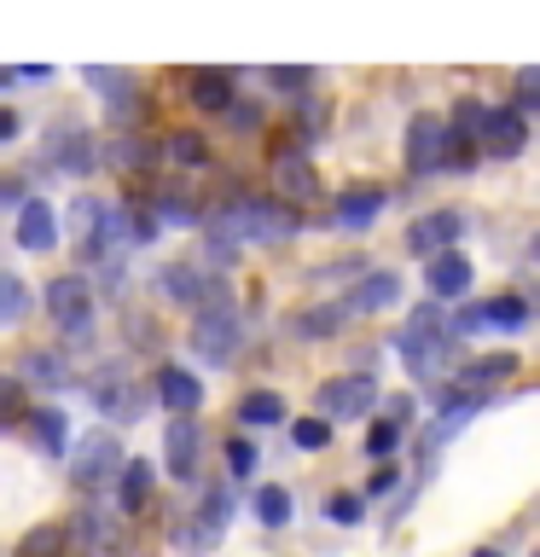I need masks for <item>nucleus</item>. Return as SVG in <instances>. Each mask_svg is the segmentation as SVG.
<instances>
[{"label": "nucleus", "instance_id": "obj_1", "mask_svg": "<svg viewBox=\"0 0 540 557\" xmlns=\"http://www.w3.org/2000/svg\"><path fill=\"white\" fill-rule=\"evenodd\" d=\"M447 348H453V331L442 325V313H435V308H418L413 331L401 337V360H407V372H413V377L442 372V366H447Z\"/></svg>", "mask_w": 540, "mask_h": 557}, {"label": "nucleus", "instance_id": "obj_2", "mask_svg": "<svg viewBox=\"0 0 540 557\" xmlns=\"http://www.w3.org/2000/svg\"><path fill=\"white\" fill-rule=\"evenodd\" d=\"M47 308H52V320H59V331L70 343L94 337V290H87L82 273H59V278H52V285H47Z\"/></svg>", "mask_w": 540, "mask_h": 557}, {"label": "nucleus", "instance_id": "obj_3", "mask_svg": "<svg viewBox=\"0 0 540 557\" xmlns=\"http://www.w3.org/2000/svg\"><path fill=\"white\" fill-rule=\"evenodd\" d=\"M238 337H244V325L233 320V313H226V308H204L198 325H192V355H198L204 366H226L238 355Z\"/></svg>", "mask_w": 540, "mask_h": 557}, {"label": "nucleus", "instance_id": "obj_4", "mask_svg": "<svg viewBox=\"0 0 540 557\" xmlns=\"http://www.w3.org/2000/svg\"><path fill=\"white\" fill-rule=\"evenodd\" d=\"M378 407V383L366 377V372H355V377H331V383H320V418L331 424V418H366Z\"/></svg>", "mask_w": 540, "mask_h": 557}, {"label": "nucleus", "instance_id": "obj_5", "mask_svg": "<svg viewBox=\"0 0 540 557\" xmlns=\"http://www.w3.org/2000/svg\"><path fill=\"white\" fill-rule=\"evenodd\" d=\"M226 226H233L238 238H256V244H279V238H291L296 233V215L291 209H279V203H233V215H226Z\"/></svg>", "mask_w": 540, "mask_h": 557}, {"label": "nucleus", "instance_id": "obj_6", "mask_svg": "<svg viewBox=\"0 0 540 557\" xmlns=\"http://www.w3.org/2000/svg\"><path fill=\"white\" fill-rule=\"evenodd\" d=\"M111 470H122V453H116V442L105 430H94V435H82V447H76V459H70V482L82 487H99Z\"/></svg>", "mask_w": 540, "mask_h": 557}, {"label": "nucleus", "instance_id": "obj_7", "mask_svg": "<svg viewBox=\"0 0 540 557\" xmlns=\"http://www.w3.org/2000/svg\"><path fill=\"white\" fill-rule=\"evenodd\" d=\"M447 163V122L442 116H413L407 122V169L413 174H430V169H442Z\"/></svg>", "mask_w": 540, "mask_h": 557}, {"label": "nucleus", "instance_id": "obj_8", "mask_svg": "<svg viewBox=\"0 0 540 557\" xmlns=\"http://www.w3.org/2000/svg\"><path fill=\"white\" fill-rule=\"evenodd\" d=\"M198 453H204L198 418H169V430H163V465H169V476L192 482V476H198Z\"/></svg>", "mask_w": 540, "mask_h": 557}, {"label": "nucleus", "instance_id": "obj_9", "mask_svg": "<svg viewBox=\"0 0 540 557\" xmlns=\"http://www.w3.org/2000/svg\"><path fill=\"white\" fill-rule=\"evenodd\" d=\"M523 325H529V302L523 296H494V302L465 308L447 331H523Z\"/></svg>", "mask_w": 540, "mask_h": 557}, {"label": "nucleus", "instance_id": "obj_10", "mask_svg": "<svg viewBox=\"0 0 540 557\" xmlns=\"http://www.w3.org/2000/svg\"><path fill=\"white\" fill-rule=\"evenodd\" d=\"M482 139H488V157H523L529 146V122H523L517 104H494V111H482Z\"/></svg>", "mask_w": 540, "mask_h": 557}, {"label": "nucleus", "instance_id": "obj_11", "mask_svg": "<svg viewBox=\"0 0 540 557\" xmlns=\"http://www.w3.org/2000/svg\"><path fill=\"white\" fill-rule=\"evenodd\" d=\"M163 296H174V302H192V308H221V285L198 268H186V261H174V268H163Z\"/></svg>", "mask_w": 540, "mask_h": 557}, {"label": "nucleus", "instance_id": "obj_12", "mask_svg": "<svg viewBox=\"0 0 540 557\" xmlns=\"http://www.w3.org/2000/svg\"><path fill=\"white\" fill-rule=\"evenodd\" d=\"M465 233V215L459 209H435V215H425V221H413V233H407V250L413 256H442L453 238Z\"/></svg>", "mask_w": 540, "mask_h": 557}, {"label": "nucleus", "instance_id": "obj_13", "mask_svg": "<svg viewBox=\"0 0 540 557\" xmlns=\"http://www.w3.org/2000/svg\"><path fill=\"white\" fill-rule=\"evenodd\" d=\"M52 238H59V215H52V203L24 198V209H17V244H24L29 256H41V250H52Z\"/></svg>", "mask_w": 540, "mask_h": 557}, {"label": "nucleus", "instance_id": "obj_14", "mask_svg": "<svg viewBox=\"0 0 540 557\" xmlns=\"http://www.w3.org/2000/svg\"><path fill=\"white\" fill-rule=\"evenodd\" d=\"M82 76H87V87H99V99H105V104H111V116H116V122H134V116H139V99H134V82H128V76H122V70H99V64H87V70H82Z\"/></svg>", "mask_w": 540, "mask_h": 557}, {"label": "nucleus", "instance_id": "obj_15", "mask_svg": "<svg viewBox=\"0 0 540 557\" xmlns=\"http://www.w3.org/2000/svg\"><path fill=\"white\" fill-rule=\"evenodd\" d=\"M430 296L435 302H453V296H465L470 290V261L459 250H442V256H430Z\"/></svg>", "mask_w": 540, "mask_h": 557}, {"label": "nucleus", "instance_id": "obj_16", "mask_svg": "<svg viewBox=\"0 0 540 557\" xmlns=\"http://www.w3.org/2000/svg\"><path fill=\"white\" fill-rule=\"evenodd\" d=\"M157 395H163V407L174 418H192V412H198V400H204L198 377L181 372V366H157Z\"/></svg>", "mask_w": 540, "mask_h": 557}, {"label": "nucleus", "instance_id": "obj_17", "mask_svg": "<svg viewBox=\"0 0 540 557\" xmlns=\"http://www.w3.org/2000/svg\"><path fill=\"white\" fill-rule=\"evenodd\" d=\"M186 99L198 104V111H226V104H233V82H226V70H192Z\"/></svg>", "mask_w": 540, "mask_h": 557}, {"label": "nucleus", "instance_id": "obj_18", "mask_svg": "<svg viewBox=\"0 0 540 557\" xmlns=\"http://www.w3.org/2000/svg\"><path fill=\"white\" fill-rule=\"evenodd\" d=\"M378 215H383V186H360V191H343L338 198V226H348V233L372 226Z\"/></svg>", "mask_w": 540, "mask_h": 557}, {"label": "nucleus", "instance_id": "obj_19", "mask_svg": "<svg viewBox=\"0 0 540 557\" xmlns=\"http://www.w3.org/2000/svg\"><path fill=\"white\" fill-rule=\"evenodd\" d=\"M395 302H401V278L395 273H372L343 308L348 313H383V308H395Z\"/></svg>", "mask_w": 540, "mask_h": 557}, {"label": "nucleus", "instance_id": "obj_20", "mask_svg": "<svg viewBox=\"0 0 540 557\" xmlns=\"http://www.w3.org/2000/svg\"><path fill=\"white\" fill-rule=\"evenodd\" d=\"M29 418V435H35V447L47 453V459H59V453L70 447V418L59 407H41V412H24Z\"/></svg>", "mask_w": 540, "mask_h": 557}, {"label": "nucleus", "instance_id": "obj_21", "mask_svg": "<svg viewBox=\"0 0 540 557\" xmlns=\"http://www.w3.org/2000/svg\"><path fill=\"white\" fill-rule=\"evenodd\" d=\"M151 482H157V470L151 459H122V511H146V499H151Z\"/></svg>", "mask_w": 540, "mask_h": 557}, {"label": "nucleus", "instance_id": "obj_22", "mask_svg": "<svg viewBox=\"0 0 540 557\" xmlns=\"http://www.w3.org/2000/svg\"><path fill=\"white\" fill-rule=\"evenodd\" d=\"M94 400H99V412H105V418H122V424H128V418H139V395H134L122 377L94 383Z\"/></svg>", "mask_w": 540, "mask_h": 557}, {"label": "nucleus", "instance_id": "obj_23", "mask_svg": "<svg viewBox=\"0 0 540 557\" xmlns=\"http://www.w3.org/2000/svg\"><path fill=\"white\" fill-rule=\"evenodd\" d=\"M273 181L285 186V191H296V198H308V191H314L308 157H303V151H279V157H273Z\"/></svg>", "mask_w": 540, "mask_h": 557}, {"label": "nucleus", "instance_id": "obj_24", "mask_svg": "<svg viewBox=\"0 0 540 557\" xmlns=\"http://www.w3.org/2000/svg\"><path fill=\"white\" fill-rule=\"evenodd\" d=\"M250 511H256L261 522H268V529H279V522H291V511H296V499H291V487H256Z\"/></svg>", "mask_w": 540, "mask_h": 557}, {"label": "nucleus", "instance_id": "obj_25", "mask_svg": "<svg viewBox=\"0 0 540 557\" xmlns=\"http://www.w3.org/2000/svg\"><path fill=\"white\" fill-rule=\"evenodd\" d=\"M12 557H64L59 522H41V529H29L24 540H17V552H12Z\"/></svg>", "mask_w": 540, "mask_h": 557}, {"label": "nucleus", "instance_id": "obj_26", "mask_svg": "<svg viewBox=\"0 0 540 557\" xmlns=\"http://www.w3.org/2000/svg\"><path fill=\"white\" fill-rule=\"evenodd\" d=\"M99 215H105V209H99L94 198H76V203H70V238H76L82 250H94V238H99Z\"/></svg>", "mask_w": 540, "mask_h": 557}, {"label": "nucleus", "instance_id": "obj_27", "mask_svg": "<svg viewBox=\"0 0 540 557\" xmlns=\"http://www.w3.org/2000/svg\"><path fill=\"white\" fill-rule=\"evenodd\" d=\"M238 418L244 424H279V418H285V400H279L273 389H256V395L238 400Z\"/></svg>", "mask_w": 540, "mask_h": 557}, {"label": "nucleus", "instance_id": "obj_28", "mask_svg": "<svg viewBox=\"0 0 540 557\" xmlns=\"http://www.w3.org/2000/svg\"><path fill=\"white\" fill-rule=\"evenodd\" d=\"M343 320H348V308H343V302H331V308L296 313V331H303V337H331V331H338Z\"/></svg>", "mask_w": 540, "mask_h": 557}, {"label": "nucleus", "instance_id": "obj_29", "mask_svg": "<svg viewBox=\"0 0 540 557\" xmlns=\"http://www.w3.org/2000/svg\"><path fill=\"white\" fill-rule=\"evenodd\" d=\"M512 372H517V360H512V355H482V360H470V366H465V383H470V389H477V383H505Z\"/></svg>", "mask_w": 540, "mask_h": 557}, {"label": "nucleus", "instance_id": "obj_30", "mask_svg": "<svg viewBox=\"0 0 540 557\" xmlns=\"http://www.w3.org/2000/svg\"><path fill=\"white\" fill-rule=\"evenodd\" d=\"M291 442L303 447V453H320V447L331 442V424H326V418H296V424H291Z\"/></svg>", "mask_w": 540, "mask_h": 557}, {"label": "nucleus", "instance_id": "obj_31", "mask_svg": "<svg viewBox=\"0 0 540 557\" xmlns=\"http://www.w3.org/2000/svg\"><path fill=\"white\" fill-rule=\"evenodd\" d=\"M52 157H59L70 174H82L87 163H94V151H87V134H64V146H52Z\"/></svg>", "mask_w": 540, "mask_h": 557}, {"label": "nucleus", "instance_id": "obj_32", "mask_svg": "<svg viewBox=\"0 0 540 557\" xmlns=\"http://www.w3.org/2000/svg\"><path fill=\"white\" fill-rule=\"evenodd\" d=\"M122 226H128L134 244H151V238H157V209H146V203L122 209Z\"/></svg>", "mask_w": 540, "mask_h": 557}, {"label": "nucleus", "instance_id": "obj_33", "mask_svg": "<svg viewBox=\"0 0 540 557\" xmlns=\"http://www.w3.org/2000/svg\"><path fill=\"white\" fill-rule=\"evenodd\" d=\"M12 418H24V383L0 372V424H12Z\"/></svg>", "mask_w": 540, "mask_h": 557}, {"label": "nucleus", "instance_id": "obj_34", "mask_svg": "<svg viewBox=\"0 0 540 557\" xmlns=\"http://www.w3.org/2000/svg\"><path fill=\"white\" fill-rule=\"evenodd\" d=\"M395 447H401V430H395V424H372V430H366V453H372V459L390 465Z\"/></svg>", "mask_w": 540, "mask_h": 557}, {"label": "nucleus", "instance_id": "obj_35", "mask_svg": "<svg viewBox=\"0 0 540 557\" xmlns=\"http://www.w3.org/2000/svg\"><path fill=\"white\" fill-rule=\"evenodd\" d=\"M326 517L343 522V529H355V522L366 517V511H360V494H331V499H326Z\"/></svg>", "mask_w": 540, "mask_h": 557}, {"label": "nucleus", "instance_id": "obj_36", "mask_svg": "<svg viewBox=\"0 0 540 557\" xmlns=\"http://www.w3.org/2000/svg\"><path fill=\"white\" fill-rule=\"evenodd\" d=\"M169 157L192 169V163H204L209 151H204V139H198V134H169Z\"/></svg>", "mask_w": 540, "mask_h": 557}, {"label": "nucleus", "instance_id": "obj_37", "mask_svg": "<svg viewBox=\"0 0 540 557\" xmlns=\"http://www.w3.org/2000/svg\"><path fill=\"white\" fill-rule=\"evenodd\" d=\"M256 459H261L256 442H244V435H233V442H226V465H233V476H250Z\"/></svg>", "mask_w": 540, "mask_h": 557}, {"label": "nucleus", "instance_id": "obj_38", "mask_svg": "<svg viewBox=\"0 0 540 557\" xmlns=\"http://www.w3.org/2000/svg\"><path fill=\"white\" fill-rule=\"evenodd\" d=\"M24 313V285L17 278H0V320H17Z\"/></svg>", "mask_w": 540, "mask_h": 557}, {"label": "nucleus", "instance_id": "obj_39", "mask_svg": "<svg viewBox=\"0 0 540 557\" xmlns=\"http://www.w3.org/2000/svg\"><path fill=\"white\" fill-rule=\"evenodd\" d=\"M477 407H482V400H477V395H465V400H453V407L442 412V435H453V430H459V424H465V418H470V412H477Z\"/></svg>", "mask_w": 540, "mask_h": 557}, {"label": "nucleus", "instance_id": "obj_40", "mask_svg": "<svg viewBox=\"0 0 540 557\" xmlns=\"http://www.w3.org/2000/svg\"><path fill=\"white\" fill-rule=\"evenodd\" d=\"M29 366H35V377H41V383H64V366L52 355H29Z\"/></svg>", "mask_w": 540, "mask_h": 557}, {"label": "nucleus", "instance_id": "obj_41", "mask_svg": "<svg viewBox=\"0 0 540 557\" xmlns=\"http://www.w3.org/2000/svg\"><path fill=\"white\" fill-rule=\"evenodd\" d=\"M383 412H390V424L401 430V424L413 418V400H407V395H390V400H383Z\"/></svg>", "mask_w": 540, "mask_h": 557}, {"label": "nucleus", "instance_id": "obj_42", "mask_svg": "<svg viewBox=\"0 0 540 557\" xmlns=\"http://www.w3.org/2000/svg\"><path fill=\"white\" fill-rule=\"evenodd\" d=\"M395 482H401V476H395V465H378V470H372V482H366V487H372V494L383 499V494H390Z\"/></svg>", "mask_w": 540, "mask_h": 557}, {"label": "nucleus", "instance_id": "obj_43", "mask_svg": "<svg viewBox=\"0 0 540 557\" xmlns=\"http://www.w3.org/2000/svg\"><path fill=\"white\" fill-rule=\"evenodd\" d=\"M17 128H24V122H17V111H12V104H0V146H12Z\"/></svg>", "mask_w": 540, "mask_h": 557}, {"label": "nucleus", "instance_id": "obj_44", "mask_svg": "<svg viewBox=\"0 0 540 557\" xmlns=\"http://www.w3.org/2000/svg\"><path fill=\"white\" fill-rule=\"evenodd\" d=\"M233 111V122H244V128H261V104H226Z\"/></svg>", "mask_w": 540, "mask_h": 557}, {"label": "nucleus", "instance_id": "obj_45", "mask_svg": "<svg viewBox=\"0 0 540 557\" xmlns=\"http://www.w3.org/2000/svg\"><path fill=\"white\" fill-rule=\"evenodd\" d=\"M268 82H273V87H303L308 70H268Z\"/></svg>", "mask_w": 540, "mask_h": 557}, {"label": "nucleus", "instance_id": "obj_46", "mask_svg": "<svg viewBox=\"0 0 540 557\" xmlns=\"http://www.w3.org/2000/svg\"><path fill=\"white\" fill-rule=\"evenodd\" d=\"M517 94H523V99H540V70H523V76H517Z\"/></svg>", "mask_w": 540, "mask_h": 557}, {"label": "nucleus", "instance_id": "obj_47", "mask_svg": "<svg viewBox=\"0 0 540 557\" xmlns=\"http://www.w3.org/2000/svg\"><path fill=\"white\" fill-rule=\"evenodd\" d=\"M24 198V181H12V174H0V203H17Z\"/></svg>", "mask_w": 540, "mask_h": 557}, {"label": "nucleus", "instance_id": "obj_48", "mask_svg": "<svg viewBox=\"0 0 540 557\" xmlns=\"http://www.w3.org/2000/svg\"><path fill=\"white\" fill-rule=\"evenodd\" d=\"M477 557H500V552H477Z\"/></svg>", "mask_w": 540, "mask_h": 557}, {"label": "nucleus", "instance_id": "obj_49", "mask_svg": "<svg viewBox=\"0 0 540 557\" xmlns=\"http://www.w3.org/2000/svg\"><path fill=\"white\" fill-rule=\"evenodd\" d=\"M535 261H540V238H535Z\"/></svg>", "mask_w": 540, "mask_h": 557}, {"label": "nucleus", "instance_id": "obj_50", "mask_svg": "<svg viewBox=\"0 0 540 557\" xmlns=\"http://www.w3.org/2000/svg\"><path fill=\"white\" fill-rule=\"evenodd\" d=\"M535 557H540V552H535Z\"/></svg>", "mask_w": 540, "mask_h": 557}]
</instances>
